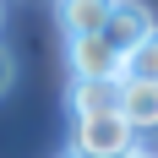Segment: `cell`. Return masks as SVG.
I'll list each match as a JSON object with an SVG mask.
<instances>
[{
	"instance_id": "cell-9",
	"label": "cell",
	"mask_w": 158,
	"mask_h": 158,
	"mask_svg": "<svg viewBox=\"0 0 158 158\" xmlns=\"http://www.w3.org/2000/svg\"><path fill=\"white\" fill-rule=\"evenodd\" d=\"M126 158H153V153H142V147H136V153H126Z\"/></svg>"
},
{
	"instance_id": "cell-6",
	"label": "cell",
	"mask_w": 158,
	"mask_h": 158,
	"mask_svg": "<svg viewBox=\"0 0 158 158\" xmlns=\"http://www.w3.org/2000/svg\"><path fill=\"white\" fill-rule=\"evenodd\" d=\"M71 109L82 114H114L120 109V77H93V82H71Z\"/></svg>"
},
{
	"instance_id": "cell-7",
	"label": "cell",
	"mask_w": 158,
	"mask_h": 158,
	"mask_svg": "<svg viewBox=\"0 0 158 158\" xmlns=\"http://www.w3.org/2000/svg\"><path fill=\"white\" fill-rule=\"evenodd\" d=\"M120 77H136V82H158V33H153V38H142V44H136V49L126 55Z\"/></svg>"
},
{
	"instance_id": "cell-8",
	"label": "cell",
	"mask_w": 158,
	"mask_h": 158,
	"mask_svg": "<svg viewBox=\"0 0 158 158\" xmlns=\"http://www.w3.org/2000/svg\"><path fill=\"white\" fill-rule=\"evenodd\" d=\"M11 93V55H6V49H0V98Z\"/></svg>"
},
{
	"instance_id": "cell-10",
	"label": "cell",
	"mask_w": 158,
	"mask_h": 158,
	"mask_svg": "<svg viewBox=\"0 0 158 158\" xmlns=\"http://www.w3.org/2000/svg\"><path fill=\"white\" fill-rule=\"evenodd\" d=\"M65 158H77V153H65Z\"/></svg>"
},
{
	"instance_id": "cell-4",
	"label": "cell",
	"mask_w": 158,
	"mask_h": 158,
	"mask_svg": "<svg viewBox=\"0 0 158 158\" xmlns=\"http://www.w3.org/2000/svg\"><path fill=\"white\" fill-rule=\"evenodd\" d=\"M120 114L131 120V131H136V136L158 131V82L120 77Z\"/></svg>"
},
{
	"instance_id": "cell-5",
	"label": "cell",
	"mask_w": 158,
	"mask_h": 158,
	"mask_svg": "<svg viewBox=\"0 0 158 158\" xmlns=\"http://www.w3.org/2000/svg\"><path fill=\"white\" fill-rule=\"evenodd\" d=\"M114 6L120 0H55V16H60L65 38H87V33H104Z\"/></svg>"
},
{
	"instance_id": "cell-2",
	"label": "cell",
	"mask_w": 158,
	"mask_h": 158,
	"mask_svg": "<svg viewBox=\"0 0 158 158\" xmlns=\"http://www.w3.org/2000/svg\"><path fill=\"white\" fill-rule=\"evenodd\" d=\"M153 33H158L153 11L136 6V0H120V6L109 11V22H104V44H109L114 55H120V65H126V55L142 44V38H153Z\"/></svg>"
},
{
	"instance_id": "cell-3",
	"label": "cell",
	"mask_w": 158,
	"mask_h": 158,
	"mask_svg": "<svg viewBox=\"0 0 158 158\" xmlns=\"http://www.w3.org/2000/svg\"><path fill=\"white\" fill-rule=\"evenodd\" d=\"M71 77L93 82V77H120V55L104 44V33H87V38H71Z\"/></svg>"
},
{
	"instance_id": "cell-1",
	"label": "cell",
	"mask_w": 158,
	"mask_h": 158,
	"mask_svg": "<svg viewBox=\"0 0 158 158\" xmlns=\"http://www.w3.org/2000/svg\"><path fill=\"white\" fill-rule=\"evenodd\" d=\"M71 153L77 158H126V153H136V131L120 109L114 114H82L71 126Z\"/></svg>"
}]
</instances>
